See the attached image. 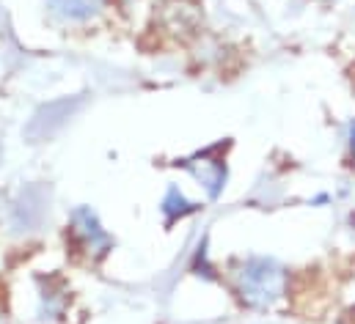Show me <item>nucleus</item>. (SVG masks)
<instances>
[{
    "label": "nucleus",
    "instance_id": "obj_1",
    "mask_svg": "<svg viewBox=\"0 0 355 324\" xmlns=\"http://www.w3.org/2000/svg\"><path fill=\"white\" fill-rule=\"evenodd\" d=\"M281 291V272L270 261H254L243 269V297L254 305H270Z\"/></svg>",
    "mask_w": 355,
    "mask_h": 324
},
{
    "label": "nucleus",
    "instance_id": "obj_2",
    "mask_svg": "<svg viewBox=\"0 0 355 324\" xmlns=\"http://www.w3.org/2000/svg\"><path fill=\"white\" fill-rule=\"evenodd\" d=\"M353 152H355V124H353Z\"/></svg>",
    "mask_w": 355,
    "mask_h": 324
}]
</instances>
